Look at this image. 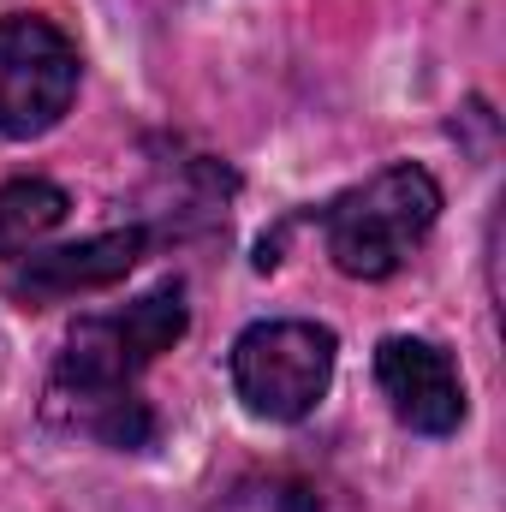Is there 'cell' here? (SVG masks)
<instances>
[{"mask_svg":"<svg viewBox=\"0 0 506 512\" xmlns=\"http://www.w3.org/2000/svg\"><path fill=\"white\" fill-rule=\"evenodd\" d=\"M185 328H191L185 280H167V286L143 292L126 310L84 316L66 334V352H60V364L48 376V393H42L48 429L102 441L114 453H143L161 435V423H155L149 399H137V376Z\"/></svg>","mask_w":506,"mask_h":512,"instance_id":"1","label":"cell"},{"mask_svg":"<svg viewBox=\"0 0 506 512\" xmlns=\"http://www.w3.org/2000/svg\"><path fill=\"white\" fill-rule=\"evenodd\" d=\"M441 221V185L429 167H381L376 179L352 185L346 197L328 203L322 215V239L340 274L352 280H387L405 268V256L429 239V227Z\"/></svg>","mask_w":506,"mask_h":512,"instance_id":"2","label":"cell"},{"mask_svg":"<svg viewBox=\"0 0 506 512\" xmlns=\"http://www.w3.org/2000/svg\"><path fill=\"white\" fill-rule=\"evenodd\" d=\"M340 340L322 322H251L233 340V393L262 423H304L334 382Z\"/></svg>","mask_w":506,"mask_h":512,"instance_id":"3","label":"cell"},{"mask_svg":"<svg viewBox=\"0 0 506 512\" xmlns=\"http://www.w3.org/2000/svg\"><path fill=\"white\" fill-rule=\"evenodd\" d=\"M78 78H84V60L60 24L30 12L0 18V137L24 143L54 131L78 96Z\"/></svg>","mask_w":506,"mask_h":512,"instance_id":"4","label":"cell"},{"mask_svg":"<svg viewBox=\"0 0 506 512\" xmlns=\"http://www.w3.org/2000/svg\"><path fill=\"white\" fill-rule=\"evenodd\" d=\"M376 382L387 411L417 435H453L465 423V382L435 340L393 334L376 346Z\"/></svg>","mask_w":506,"mask_h":512,"instance_id":"5","label":"cell"},{"mask_svg":"<svg viewBox=\"0 0 506 512\" xmlns=\"http://www.w3.org/2000/svg\"><path fill=\"white\" fill-rule=\"evenodd\" d=\"M143 251H149V233H143V227L96 233V239L60 245V251L24 256V262L6 274V292H12L24 310H42V304L78 298V292H102V286L126 280L131 268H137V256H143Z\"/></svg>","mask_w":506,"mask_h":512,"instance_id":"6","label":"cell"},{"mask_svg":"<svg viewBox=\"0 0 506 512\" xmlns=\"http://www.w3.org/2000/svg\"><path fill=\"white\" fill-rule=\"evenodd\" d=\"M72 197L54 179H12L0 185V256H24L30 245H42L60 221H66Z\"/></svg>","mask_w":506,"mask_h":512,"instance_id":"7","label":"cell"},{"mask_svg":"<svg viewBox=\"0 0 506 512\" xmlns=\"http://www.w3.org/2000/svg\"><path fill=\"white\" fill-rule=\"evenodd\" d=\"M203 512H334V501L292 471H251L239 483H227Z\"/></svg>","mask_w":506,"mask_h":512,"instance_id":"8","label":"cell"}]
</instances>
